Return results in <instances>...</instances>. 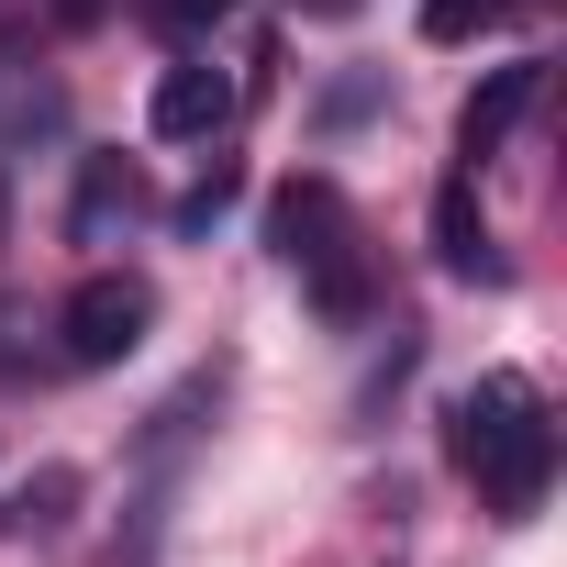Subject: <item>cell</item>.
<instances>
[{
	"label": "cell",
	"instance_id": "6da1fadb",
	"mask_svg": "<svg viewBox=\"0 0 567 567\" xmlns=\"http://www.w3.org/2000/svg\"><path fill=\"white\" fill-rule=\"evenodd\" d=\"M456 467L478 478V501L501 523L545 512V478H556V423H545V390L523 368H489L467 401H456Z\"/></svg>",
	"mask_w": 567,
	"mask_h": 567
},
{
	"label": "cell",
	"instance_id": "7a4b0ae2",
	"mask_svg": "<svg viewBox=\"0 0 567 567\" xmlns=\"http://www.w3.org/2000/svg\"><path fill=\"white\" fill-rule=\"evenodd\" d=\"M267 245L323 301V323H357L368 312V234H357V200L334 178H290V189H278L267 200Z\"/></svg>",
	"mask_w": 567,
	"mask_h": 567
},
{
	"label": "cell",
	"instance_id": "3957f363",
	"mask_svg": "<svg viewBox=\"0 0 567 567\" xmlns=\"http://www.w3.org/2000/svg\"><path fill=\"white\" fill-rule=\"evenodd\" d=\"M145 323H156V290H145V278L90 267L79 290H68V312H56V346H68V368H123V357L145 346Z\"/></svg>",
	"mask_w": 567,
	"mask_h": 567
},
{
	"label": "cell",
	"instance_id": "277c9868",
	"mask_svg": "<svg viewBox=\"0 0 567 567\" xmlns=\"http://www.w3.org/2000/svg\"><path fill=\"white\" fill-rule=\"evenodd\" d=\"M234 123V79L223 68H167L156 90H145V134L156 145H212Z\"/></svg>",
	"mask_w": 567,
	"mask_h": 567
},
{
	"label": "cell",
	"instance_id": "5b68a950",
	"mask_svg": "<svg viewBox=\"0 0 567 567\" xmlns=\"http://www.w3.org/2000/svg\"><path fill=\"white\" fill-rule=\"evenodd\" d=\"M534 101H545V68H534V56H523V68H489V90L456 112V156H467V167H478V156H501V145L523 134V112H534Z\"/></svg>",
	"mask_w": 567,
	"mask_h": 567
},
{
	"label": "cell",
	"instance_id": "8992f818",
	"mask_svg": "<svg viewBox=\"0 0 567 567\" xmlns=\"http://www.w3.org/2000/svg\"><path fill=\"white\" fill-rule=\"evenodd\" d=\"M434 256H445V278H489L501 290V245H489V212H478V178H445L434 189Z\"/></svg>",
	"mask_w": 567,
	"mask_h": 567
},
{
	"label": "cell",
	"instance_id": "52a82bcc",
	"mask_svg": "<svg viewBox=\"0 0 567 567\" xmlns=\"http://www.w3.org/2000/svg\"><path fill=\"white\" fill-rule=\"evenodd\" d=\"M68 512H79V467H34V478L0 489V545H34V534H56Z\"/></svg>",
	"mask_w": 567,
	"mask_h": 567
},
{
	"label": "cell",
	"instance_id": "ba28073f",
	"mask_svg": "<svg viewBox=\"0 0 567 567\" xmlns=\"http://www.w3.org/2000/svg\"><path fill=\"white\" fill-rule=\"evenodd\" d=\"M134 200H145V189H134V167H123V156H90V167H79V245H101V223H112V212H134Z\"/></svg>",
	"mask_w": 567,
	"mask_h": 567
},
{
	"label": "cell",
	"instance_id": "9c48e42d",
	"mask_svg": "<svg viewBox=\"0 0 567 567\" xmlns=\"http://www.w3.org/2000/svg\"><path fill=\"white\" fill-rule=\"evenodd\" d=\"M234 189H245V167H234V156H212V167H200V189H178V212H167V223H178V234H212V223L234 212Z\"/></svg>",
	"mask_w": 567,
	"mask_h": 567
},
{
	"label": "cell",
	"instance_id": "30bf717a",
	"mask_svg": "<svg viewBox=\"0 0 567 567\" xmlns=\"http://www.w3.org/2000/svg\"><path fill=\"white\" fill-rule=\"evenodd\" d=\"M501 12H512V0H423V34H434V45H467V34H489Z\"/></svg>",
	"mask_w": 567,
	"mask_h": 567
},
{
	"label": "cell",
	"instance_id": "8fae6325",
	"mask_svg": "<svg viewBox=\"0 0 567 567\" xmlns=\"http://www.w3.org/2000/svg\"><path fill=\"white\" fill-rule=\"evenodd\" d=\"M301 12H323V23H357V12H368V0H301Z\"/></svg>",
	"mask_w": 567,
	"mask_h": 567
}]
</instances>
